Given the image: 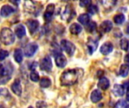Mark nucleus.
Returning a JSON list of instances; mask_svg holds the SVG:
<instances>
[{"label":"nucleus","instance_id":"423d86ee","mask_svg":"<svg viewBox=\"0 0 129 108\" xmlns=\"http://www.w3.org/2000/svg\"><path fill=\"white\" fill-rule=\"evenodd\" d=\"M54 9H55V5L54 4H49L47 6L45 12L44 14V18L45 21L49 22L51 20L54 12Z\"/></svg>","mask_w":129,"mask_h":108},{"label":"nucleus","instance_id":"a211bd4d","mask_svg":"<svg viewBox=\"0 0 129 108\" xmlns=\"http://www.w3.org/2000/svg\"><path fill=\"white\" fill-rule=\"evenodd\" d=\"M26 34L25 27L22 24H19L15 27V35L17 36L18 38H22Z\"/></svg>","mask_w":129,"mask_h":108},{"label":"nucleus","instance_id":"6ab92c4d","mask_svg":"<svg viewBox=\"0 0 129 108\" xmlns=\"http://www.w3.org/2000/svg\"><path fill=\"white\" fill-rule=\"evenodd\" d=\"M82 30V26L78 23H73L70 26V31L73 35H79Z\"/></svg>","mask_w":129,"mask_h":108},{"label":"nucleus","instance_id":"2f4dec72","mask_svg":"<svg viewBox=\"0 0 129 108\" xmlns=\"http://www.w3.org/2000/svg\"><path fill=\"white\" fill-rule=\"evenodd\" d=\"M126 107V102L124 100H120L117 102L116 108H125Z\"/></svg>","mask_w":129,"mask_h":108},{"label":"nucleus","instance_id":"a19ab883","mask_svg":"<svg viewBox=\"0 0 129 108\" xmlns=\"http://www.w3.org/2000/svg\"><path fill=\"white\" fill-rule=\"evenodd\" d=\"M1 108H4V107H1Z\"/></svg>","mask_w":129,"mask_h":108},{"label":"nucleus","instance_id":"cd10ccee","mask_svg":"<svg viewBox=\"0 0 129 108\" xmlns=\"http://www.w3.org/2000/svg\"><path fill=\"white\" fill-rule=\"evenodd\" d=\"M29 77H30V80L33 82H38L39 80V74L36 71H33L30 73Z\"/></svg>","mask_w":129,"mask_h":108},{"label":"nucleus","instance_id":"0eeeda50","mask_svg":"<svg viewBox=\"0 0 129 108\" xmlns=\"http://www.w3.org/2000/svg\"><path fill=\"white\" fill-rule=\"evenodd\" d=\"M12 92L17 96H20L22 94V86L20 84V80L17 79L14 80V82L13 83V84L11 86Z\"/></svg>","mask_w":129,"mask_h":108},{"label":"nucleus","instance_id":"5701e85b","mask_svg":"<svg viewBox=\"0 0 129 108\" xmlns=\"http://www.w3.org/2000/svg\"><path fill=\"white\" fill-rule=\"evenodd\" d=\"M125 20V15L123 14H116L114 18H113V20L114 22L116 23V24H119V25H121L124 23Z\"/></svg>","mask_w":129,"mask_h":108},{"label":"nucleus","instance_id":"473e14b6","mask_svg":"<svg viewBox=\"0 0 129 108\" xmlns=\"http://www.w3.org/2000/svg\"><path fill=\"white\" fill-rule=\"evenodd\" d=\"M39 103H40V104L41 105H39V104L37 102V104H36V107L37 108H45V102L44 101H39Z\"/></svg>","mask_w":129,"mask_h":108},{"label":"nucleus","instance_id":"bb28decb","mask_svg":"<svg viewBox=\"0 0 129 108\" xmlns=\"http://www.w3.org/2000/svg\"><path fill=\"white\" fill-rule=\"evenodd\" d=\"M120 47L124 51H127L129 48V41L127 38H122L120 41Z\"/></svg>","mask_w":129,"mask_h":108},{"label":"nucleus","instance_id":"c9c22d12","mask_svg":"<svg viewBox=\"0 0 129 108\" xmlns=\"http://www.w3.org/2000/svg\"><path fill=\"white\" fill-rule=\"evenodd\" d=\"M126 100L129 101V86H128V90H127V94H126Z\"/></svg>","mask_w":129,"mask_h":108},{"label":"nucleus","instance_id":"1a4fd4ad","mask_svg":"<svg viewBox=\"0 0 129 108\" xmlns=\"http://www.w3.org/2000/svg\"><path fill=\"white\" fill-rule=\"evenodd\" d=\"M113 50V45L110 42H106L103 44L100 48V51L103 55H108L110 54Z\"/></svg>","mask_w":129,"mask_h":108},{"label":"nucleus","instance_id":"aec40b11","mask_svg":"<svg viewBox=\"0 0 129 108\" xmlns=\"http://www.w3.org/2000/svg\"><path fill=\"white\" fill-rule=\"evenodd\" d=\"M23 52H22V50L20 49H16L14 50V60L17 63L22 62V61H23Z\"/></svg>","mask_w":129,"mask_h":108},{"label":"nucleus","instance_id":"f8f14e48","mask_svg":"<svg viewBox=\"0 0 129 108\" xmlns=\"http://www.w3.org/2000/svg\"><path fill=\"white\" fill-rule=\"evenodd\" d=\"M14 12V9L8 5H3L1 8V11H0V14L2 17H8L9 15H11V14H13Z\"/></svg>","mask_w":129,"mask_h":108},{"label":"nucleus","instance_id":"c85d7f7f","mask_svg":"<svg viewBox=\"0 0 129 108\" xmlns=\"http://www.w3.org/2000/svg\"><path fill=\"white\" fill-rule=\"evenodd\" d=\"M91 5V0H80L79 5L82 8L89 7Z\"/></svg>","mask_w":129,"mask_h":108},{"label":"nucleus","instance_id":"f3484780","mask_svg":"<svg viewBox=\"0 0 129 108\" xmlns=\"http://www.w3.org/2000/svg\"><path fill=\"white\" fill-rule=\"evenodd\" d=\"M98 46V41H94L93 39H89V41L87 43V47H88V50L89 51V53L92 54L97 50Z\"/></svg>","mask_w":129,"mask_h":108},{"label":"nucleus","instance_id":"9d476101","mask_svg":"<svg viewBox=\"0 0 129 108\" xmlns=\"http://www.w3.org/2000/svg\"><path fill=\"white\" fill-rule=\"evenodd\" d=\"M55 63H56L57 67L64 68L67 65V58L62 53L58 54L57 56H55Z\"/></svg>","mask_w":129,"mask_h":108},{"label":"nucleus","instance_id":"7ed1b4c3","mask_svg":"<svg viewBox=\"0 0 129 108\" xmlns=\"http://www.w3.org/2000/svg\"><path fill=\"white\" fill-rule=\"evenodd\" d=\"M60 46L62 47V49L70 56H72L74 53H75V50H76V47L75 45L69 41H67V40H62L61 42H60Z\"/></svg>","mask_w":129,"mask_h":108},{"label":"nucleus","instance_id":"4468645a","mask_svg":"<svg viewBox=\"0 0 129 108\" xmlns=\"http://www.w3.org/2000/svg\"><path fill=\"white\" fill-rule=\"evenodd\" d=\"M113 94L117 97H122L125 93V86L120 84H115L113 88Z\"/></svg>","mask_w":129,"mask_h":108},{"label":"nucleus","instance_id":"ddd939ff","mask_svg":"<svg viewBox=\"0 0 129 108\" xmlns=\"http://www.w3.org/2000/svg\"><path fill=\"white\" fill-rule=\"evenodd\" d=\"M75 15H76V13L72 9L70 5H67L65 11L63 14V19H65V20L67 19V21H70Z\"/></svg>","mask_w":129,"mask_h":108},{"label":"nucleus","instance_id":"c756f323","mask_svg":"<svg viewBox=\"0 0 129 108\" xmlns=\"http://www.w3.org/2000/svg\"><path fill=\"white\" fill-rule=\"evenodd\" d=\"M98 7L96 5H90L88 8V11L91 14H95L97 12H98Z\"/></svg>","mask_w":129,"mask_h":108},{"label":"nucleus","instance_id":"20e7f679","mask_svg":"<svg viewBox=\"0 0 129 108\" xmlns=\"http://www.w3.org/2000/svg\"><path fill=\"white\" fill-rule=\"evenodd\" d=\"M39 66H40V69L44 71H46V72L51 71L52 69V62H51L50 56H46L45 57H44L42 59Z\"/></svg>","mask_w":129,"mask_h":108},{"label":"nucleus","instance_id":"72a5a7b5","mask_svg":"<svg viewBox=\"0 0 129 108\" xmlns=\"http://www.w3.org/2000/svg\"><path fill=\"white\" fill-rule=\"evenodd\" d=\"M12 4H14V5H17L19 3H20V0H9Z\"/></svg>","mask_w":129,"mask_h":108},{"label":"nucleus","instance_id":"f704fd0d","mask_svg":"<svg viewBox=\"0 0 129 108\" xmlns=\"http://www.w3.org/2000/svg\"><path fill=\"white\" fill-rule=\"evenodd\" d=\"M125 62L127 63V65H129V54H127L125 56Z\"/></svg>","mask_w":129,"mask_h":108},{"label":"nucleus","instance_id":"6e6552de","mask_svg":"<svg viewBox=\"0 0 129 108\" xmlns=\"http://www.w3.org/2000/svg\"><path fill=\"white\" fill-rule=\"evenodd\" d=\"M113 29V23L110 20L104 21L100 26V32L102 33H107L110 32Z\"/></svg>","mask_w":129,"mask_h":108},{"label":"nucleus","instance_id":"4be33fe9","mask_svg":"<svg viewBox=\"0 0 129 108\" xmlns=\"http://www.w3.org/2000/svg\"><path fill=\"white\" fill-rule=\"evenodd\" d=\"M129 73V65L126 64H123L121 65L119 69V75L122 77H125L128 76Z\"/></svg>","mask_w":129,"mask_h":108},{"label":"nucleus","instance_id":"dca6fc26","mask_svg":"<svg viewBox=\"0 0 129 108\" xmlns=\"http://www.w3.org/2000/svg\"><path fill=\"white\" fill-rule=\"evenodd\" d=\"M103 96H102V93L98 90V89H94L91 94V101L93 103H98L99 102L101 99H102Z\"/></svg>","mask_w":129,"mask_h":108},{"label":"nucleus","instance_id":"9b49d317","mask_svg":"<svg viewBox=\"0 0 129 108\" xmlns=\"http://www.w3.org/2000/svg\"><path fill=\"white\" fill-rule=\"evenodd\" d=\"M26 25L28 26L29 32L31 34H33L37 30V29L39 28V21H37L36 20H29L26 22Z\"/></svg>","mask_w":129,"mask_h":108},{"label":"nucleus","instance_id":"b1692460","mask_svg":"<svg viewBox=\"0 0 129 108\" xmlns=\"http://www.w3.org/2000/svg\"><path fill=\"white\" fill-rule=\"evenodd\" d=\"M51 81L48 77H42L40 80V86L42 88H48L51 86Z\"/></svg>","mask_w":129,"mask_h":108},{"label":"nucleus","instance_id":"ea45409f","mask_svg":"<svg viewBox=\"0 0 129 108\" xmlns=\"http://www.w3.org/2000/svg\"><path fill=\"white\" fill-rule=\"evenodd\" d=\"M28 108H33V107H29Z\"/></svg>","mask_w":129,"mask_h":108},{"label":"nucleus","instance_id":"39448f33","mask_svg":"<svg viewBox=\"0 0 129 108\" xmlns=\"http://www.w3.org/2000/svg\"><path fill=\"white\" fill-rule=\"evenodd\" d=\"M37 49H38V45L35 42L29 43L24 48V55L26 57H31L35 54Z\"/></svg>","mask_w":129,"mask_h":108},{"label":"nucleus","instance_id":"e433bc0d","mask_svg":"<svg viewBox=\"0 0 129 108\" xmlns=\"http://www.w3.org/2000/svg\"><path fill=\"white\" fill-rule=\"evenodd\" d=\"M126 32H127L128 34H129V25L128 26V27L126 28Z\"/></svg>","mask_w":129,"mask_h":108},{"label":"nucleus","instance_id":"7c9ffc66","mask_svg":"<svg viewBox=\"0 0 129 108\" xmlns=\"http://www.w3.org/2000/svg\"><path fill=\"white\" fill-rule=\"evenodd\" d=\"M8 56V52L5 50H0V61L4 60L6 57Z\"/></svg>","mask_w":129,"mask_h":108},{"label":"nucleus","instance_id":"4c0bfd02","mask_svg":"<svg viewBox=\"0 0 129 108\" xmlns=\"http://www.w3.org/2000/svg\"><path fill=\"white\" fill-rule=\"evenodd\" d=\"M125 108H129V104L128 105H126V107H125Z\"/></svg>","mask_w":129,"mask_h":108},{"label":"nucleus","instance_id":"58836bf2","mask_svg":"<svg viewBox=\"0 0 129 108\" xmlns=\"http://www.w3.org/2000/svg\"><path fill=\"white\" fill-rule=\"evenodd\" d=\"M62 1H63V2H68L69 0H62Z\"/></svg>","mask_w":129,"mask_h":108},{"label":"nucleus","instance_id":"f03ea898","mask_svg":"<svg viewBox=\"0 0 129 108\" xmlns=\"http://www.w3.org/2000/svg\"><path fill=\"white\" fill-rule=\"evenodd\" d=\"M1 41L5 45H10L14 42V35L9 28H3L0 33Z\"/></svg>","mask_w":129,"mask_h":108},{"label":"nucleus","instance_id":"393cba45","mask_svg":"<svg viewBox=\"0 0 129 108\" xmlns=\"http://www.w3.org/2000/svg\"><path fill=\"white\" fill-rule=\"evenodd\" d=\"M12 71L11 69H9L8 67L5 68L3 66V65H0V77L2 76H8L9 74H11Z\"/></svg>","mask_w":129,"mask_h":108},{"label":"nucleus","instance_id":"2eb2a0df","mask_svg":"<svg viewBox=\"0 0 129 108\" xmlns=\"http://www.w3.org/2000/svg\"><path fill=\"white\" fill-rule=\"evenodd\" d=\"M98 86V87L100 88V89L105 91V90H107V89L110 87V80H109L107 77H102L100 79Z\"/></svg>","mask_w":129,"mask_h":108},{"label":"nucleus","instance_id":"f257e3e1","mask_svg":"<svg viewBox=\"0 0 129 108\" xmlns=\"http://www.w3.org/2000/svg\"><path fill=\"white\" fill-rule=\"evenodd\" d=\"M82 74L81 69H69L65 71L60 77V83L62 86H68L75 84Z\"/></svg>","mask_w":129,"mask_h":108},{"label":"nucleus","instance_id":"79ce46f5","mask_svg":"<svg viewBox=\"0 0 129 108\" xmlns=\"http://www.w3.org/2000/svg\"><path fill=\"white\" fill-rule=\"evenodd\" d=\"M0 1H2V0H0Z\"/></svg>","mask_w":129,"mask_h":108},{"label":"nucleus","instance_id":"412c9836","mask_svg":"<svg viewBox=\"0 0 129 108\" xmlns=\"http://www.w3.org/2000/svg\"><path fill=\"white\" fill-rule=\"evenodd\" d=\"M78 21L81 24L86 26L90 22V17L88 14H82L78 17Z\"/></svg>","mask_w":129,"mask_h":108},{"label":"nucleus","instance_id":"a878e982","mask_svg":"<svg viewBox=\"0 0 129 108\" xmlns=\"http://www.w3.org/2000/svg\"><path fill=\"white\" fill-rule=\"evenodd\" d=\"M97 29V24L95 22H89L87 25H86V29L87 32H94Z\"/></svg>","mask_w":129,"mask_h":108}]
</instances>
